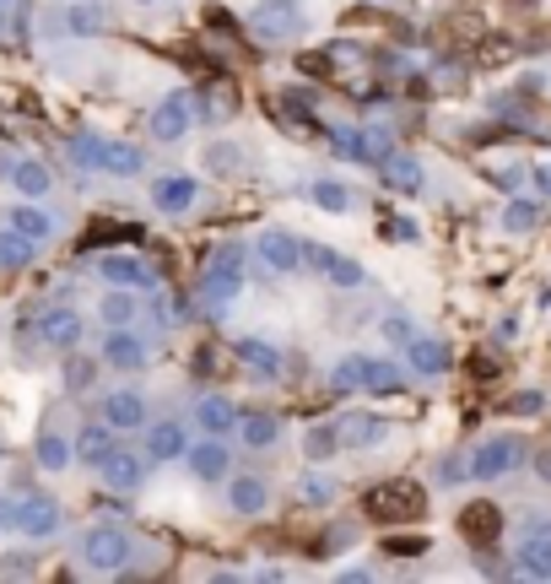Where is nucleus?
<instances>
[{
    "mask_svg": "<svg viewBox=\"0 0 551 584\" xmlns=\"http://www.w3.org/2000/svg\"><path fill=\"white\" fill-rule=\"evenodd\" d=\"M38 563L33 558H0V580H22V574H33Z\"/></svg>",
    "mask_w": 551,
    "mask_h": 584,
    "instance_id": "nucleus-47",
    "label": "nucleus"
},
{
    "mask_svg": "<svg viewBox=\"0 0 551 584\" xmlns=\"http://www.w3.org/2000/svg\"><path fill=\"white\" fill-rule=\"evenodd\" d=\"M390 434V423L379 417V412H352L346 423H341V438L352 443V449H374V443H384Z\"/></svg>",
    "mask_w": 551,
    "mask_h": 584,
    "instance_id": "nucleus-28",
    "label": "nucleus"
},
{
    "mask_svg": "<svg viewBox=\"0 0 551 584\" xmlns=\"http://www.w3.org/2000/svg\"><path fill=\"white\" fill-rule=\"evenodd\" d=\"M363 390L395 396V390H406V374H401L395 363H384V357H363Z\"/></svg>",
    "mask_w": 551,
    "mask_h": 584,
    "instance_id": "nucleus-32",
    "label": "nucleus"
},
{
    "mask_svg": "<svg viewBox=\"0 0 551 584\" xmlns=\"http://www.w3.org/2000/svg\"><path fill=\"white\" fill-rule=\"evenodd\" d=\"M49 22H54L60 33H71V38H98V33H103V11H98L93 0H71V5L49 11Z\"/></svg>",
    "mask_w": 551,
    "mask_h": 584,
    "instance_id": "nucleus-16",
    "label": "nucleus"
},
{
    "mask_svg": "<svg viewBox=\"0 0 551 584\" xmlns=\"http://www.w3.org/2000/svg\"><path fill=\"white\" fill-rule=\"evenodd\" d=\"M530 179H536V190L551 200V162H536V168H530Z\"/></svg>",
    "mask_w": 551,
    "mask_h": 584,
    "instance_id": "nucleus-49",
    "label": "nucleus"
},
{
    "mask_svg": "<svg viewBox=\"0 0 551 584\" xmlns=\"http://www.w3.org/2000/svg\"><path fill=\"white\" fill-rule=\"evenodd\" d=\"M103 423L120 428V434L146 428V401H140L136 390H109V396H103Z\"/></svg>",
    "mask_w": 551,
    "mask_h": 584,
    "instance_id": "nucleus-22",
    "label": "nucleus"
},
{
    "mask_svg": "<svg viewBox=\"0 0 551 584\" xmlns=\"http://www.w3.org/2000/svg\"><path fill=\"white\" fill-rule=\"evenodd\" d=\"M136 288H114L103 292V303H98V314H103V325H131L136 319Z\"/></svg>",
    "mask_w": 551,
    "mask_h": 584,
    "instance_id": "nucleus-36",
    "label": "nucleus"
},
{
    "mask_svg": "<svg viewBox=\"0 0 551 584\" xmlns=\"http://www.w3.org/2000/svg\"><path fill=\"white\" fill-rule=\"evenodd\" d=\"M65 390H71V396L93 390V363H87V357H71V363H65Z\"/></svg>",
    "mask_w": 551,
    "mask_h": 584,
    "instance_id": "nucleus-43",
    "label": "nucleus"
},
{
    "mask_svg": "<svg viewBox=\"0 0 551 584\" xmlns=\"http://www.w3.org/2000/svg\"><path fill=\"white\" fill-rule=\"evenodd\" d=\"M98 476H103L114 492H136L140 482H146V460H140V454H131V449H114V454L98 465Z\"/></svg>",
    "mask_w": 551,
    "mask_h": 584,
    "instance_id": "nucleus-23",
    "label": "nucleus"
},
{
    "mask_svg": "<svg viewBox=\"0 0 551 584\" xmlns=\"http://www.w3.org/2000/svg\"><path fill=\"white\" fill-rule=\"evenodd\" d=\"M0 33H5V5H0Z\"/></svg>",
    "mask_w": 551,
    "mask_h": 584,
    "instance_id": "nucleus-51",
    "label": "nucleus"
},
{
    "mask_svg": "<svg viewBox=\"0 0 551 584\" xmlns=\"http://www.w3.org/2000/svg\"><path fill=\"white\" fill-rule=\"evenodd\" d=\"M244 260H249L244 244H217V250H211V260H206V271H200V292L211 297V308H228V303L244 292Z\"/></svg>",
    "mask_w": 551,
    "mask_h": 584,
    "instance_id": "nucleus-1",
    "label": "nucleus"
},
{
    "mask_svg": "<svg viewBox=\"0 0 551 584\" xmlns=\"http://www.w3.org/2000/svg\"><path fill=\"white\" fill-rule=\"evenodd\" d=\"M368 509H374V514H390V520H406V514L421 509V492H416L412 482H384V487L368 492Z\"/></svg>",
    "mask_w": 551,
    "mask_h": 584,
    "instance_id": "nucleus-18",
    "label": "nucleus"
},
{
    "mask_svg": "<svg viewBox=\"0 0 551 584\" xmlns=\"http://www.w3.org/2000/svg\"><path fill=\"white\" fill-rule=\"evenodd\" d=\"M498 525H503L498 503H470V509H465V520H460V531H465V536H476V542L498 536Z\"/></svg>",
    "mask_w": 551,
    "mask_h": 584,
    "instance_id": "nucleus-35",
    "label": "nucleus"
},
{
    "mask_svg": "<svg viewBox=\"0 0 551 584\" xmlns=\"http://www.w3.org/2000/svg\"><path fill=\"white\" fill-rule=\"evenodd\" d=\"M16 509L22 498H0V531H16Z\"/></svg>",
    "mask_w": 551,
    "mask_h": 584,
    "instance_id": "nucleus-48",
    "label": "nucleus"
},
{
    "mask_svg": "<svg viewBox=\"0 0 551 584\" xmlns=\"http://www.w3.org/2000/svg\"><path fill=\"white\" fill-rule=\"evenodd\" d=\"M379 336H390V341H401V346H406L416 330H412V319H406V314H384V319H379Z\"/></svg>",
    "mask_w": 551,
    "mask_h": 584,
    "instance_id": "nucleus-44",
    "label": "nucleus"
},
{
    "mask_svg": "<svg viewBox=\"0 0 551 584\" xmlns=\"http://www.w3.org/2000/svg\"><path fill=\"white\" fill-rule=\"evenodd\" d=\"M519 460H525V438L498 434V438H487V443H476V454H470V476H476V482H498V476H509Z\"/></svg>",
    "mask_w": 551,
    "mask_h": 584,
    "instance_id": "nucleus-3",
    "label": "nucleus"
},
{
    "mask_svg": "<svg viewBox=\"0 0 551 584\" xmlns=\"http://www.w3.org/2000/svg\"><path fill=\"white\" fill-rule=\"evenodd\" d=\"M330 385H335V390H357V385H363V357H341V363L330 368Z\"/></svg>",
    "mask_w": 551,
    "mask_h": 584,
    "instance_id": "nucleus-42",
    "label": "nucleus"
},
{
    "mask_svg": "<svg viewBox=\"0 0 551 584\" xmlns=\"http://www.w3.org/2000/svg\"><path fill=\"white\" fill-rule=\"evenodd\" d=\"M390 552L395 558H416V552H427V536H390Z\"/></svg>",
    "mask_w": 551,
    "mask_h": 584,
    "instance_id": "nucleus-46",
    "label": "nucleus"
},
{
    "mask_svg": "<svg viewBox=\"0 0 551 584\" xmlns=\"http://www.w3.org/2000/svg\"><path fill=\"white\" fill-rule=\"evenodd\" d=\"M249 33H255L260 44L297 38V0H255V5H249Z\"/></svg>",
    "mask_w": 551,
    "mask_h": 584,
    "instance_id": "nucleus-4",
    "label": "nucleus"
},
{
    "mask_svg": "<svg viewBox=\"0 0 551 584\" xmlns=\"http://www.w3.org/2000/svg\"><path fill=\"white\" fill-rule=\"evenodd\" d=\"M60 525H65V509H60L54 498H44V492H27V498H22L16 531H22L27 542H49V536H60Z\"/></svg>",
    "mask_w": 551,
    "mask_h": 584,
    "instance_id": "nucleus-7",
    "label": "nucleus"
},
{
    "mask_svg": "<svg viewBox=\"0 0 551 584\" xmlns=\"http://www.w3.org/2000/svg\"><path fill=\"white\" fill-rule=\"evenodd\" d=\"M146 168V151L131 142H103V168L98 173H114V179H136Z\"/></svg>",
    "mask_w": 551,
    "mask_h": 584,
    "instance_id": "nucleus-30",
    "label": "nucleus"
},
{
    "mask_svg": "<svg viewBox=\"0 0 551 584\" xmlns=\"http://www.w3.org/2000/svg\"><path fill=\"white\" fill-rule=\"evenodd\" d=\"M547 401H541V390H519L514 401H509V412H519V417H536Z\"/></svg>",
    "mask_w": 551,
    "mask_h": 584,
    "instance_id": "nucleus-45",
    "label": "nucleus"
},
{
    "mask_svg": "<svg viewBox=\"0 0 551 584\" xmlns=\"http://www.w3.org/2000/svg\"><path fill=\"white\" fill-rule=\"evenodd\" d=\"M98 277H103L109 288H136V292H151V288H157V271H151L140 255H131V250H120V255H103V260H98Z\"/></svg>",
    "mask_w": 551,
    "mask_h": 584,
    "instance_id": "nucleus-10",
    "label": "nucleus"
},
{
    "mask_svg": "<svg viewBox=\"0 0 551 584\" xmlns=\"http://www.w3.org/2000/svg\"><path fill=\"white\" fill-rule=\"evenodd\" d=\"M292 492H297V503H308V509H325V503H335V482H330V476H319V471H303Z\"/></svg>",
    "mask_w": 551,
    "mask_h": 584,
    "instance_id": "nucleus-34",
    "label": "nucleus"
},
{
    "mask_svg": "<svg viewBox=\"0 0 551 584\" xmlns=\"http://www.w3.org/2000/svg\"><path fill=\"white\" fill-rule=\"evenodd\" d=\"M5 179H11V190H16L22 200H44V195L54 190V173H49L38 157H16V162H5Z\"/></svg>",
    "mask_w": 551,
    "mask_h": 584,
    "instance_id": "nucleus-14",
    "label": "nucleus"
},
{
    "mask_svg": "<svg viewBox=\"0 0 551 584\" xmlns=\"http://www.w3.org/2000/svg\"><path fill=\"white\" fill-rule=\"evenodd\" d=\"M406 363H412L421 379H443L454 357H449V346H443L438 336H412V341H406Z\"/></svg>",
    "mask_w": 551,
    "mask_h": 584,
    "instance_id": "nucleus-19",
    "label": "nucleus"
},
{
    "mask_svg": "<svg viewBox=\"0 0 551 584\" xmlns=\"http://www.w3.org/2000/svg\"><path fill=\"white\" fill-rule=\"evenodd\" d=\"M0 5H5V0H0Z\"/></svg>",
    "mask_w": 551,
    "mask_h": 584,
    "instance_id": "nucleus-53",
    "label": "nucleus"
},
{
    "mask_svg": "<svg viewBox=\"0 0 551 584\" xmlns=\"http://www.w3.org/2000/svg\"><path fill=\"white\" fill-rule=\"evenodd\" d=\"M82 563H87L93 574H120V569L131 563V536H125L120 525H93V531L82 536Z\"/></svg>",
    "mask_w": 551,
    "mask_h": 584,
    "instance_id": "nucleus-2",
    "label": "nucleus"
},
{
    "mask_svg": "<svg viewBox=\"0 0 551 584\" xmlns=\"http://www.w3.org/2000/svg\"><path fill=\"white\" fill-rule=\"evenodd\" d=\"M514 563H519V574H530V580H551V525H536V531L519 542Z\"/></svg>",
    "mask_w": 551,
    "mask_h": 584,
    "instance_id": "nucleus-21",
    "label": "nucleus"
},
{
    "mask_svg": "<svg viewBox=\"0 0 551 584\" xmlns=\"http://www.w3.org/2000/svg\"><path fill=\"white\" fill-rule=\"evenodd\" d=\"M536 476H541V482H551V449H541V454H536Z\"/></svg>",
    "mask_w": 551,
    "mask_h": 584,
    "instance_id": "nucleus-50",
    "label": "nucleus"
},
{
    "mask_svg": "<svg viewBox=\"0 0 551 584\" xmlns=\"http://www.w3.org/2000/svg\"><path fill=\"white\" fill-rule=\"evenodd\" d=\"M503 228H509V233H536V228H541V200H530V195L509 200V206H503Z\"/></svg>",
    "mask_w": 551,
    "mask_h": 584,
    "instance_id": "nucleus-33",
    "label": "nucleus"
},
{
    "mask_svg": "<svg viewBox=\"0 0 551 584\" xmlns=\"http://www.w3.org/2000/svg\"><path fill=\"white\" fill-rule=\"evenodd\" d=\"M341 443H346V438H341V428H335V423H314V428L303 434V454H308V460H330Z\"/></svg>",
    "mask_w": 551,
    "mask_h": 584,
    "instance_id": "nucleus-37",
    "label": "nucleus"
},
{
    "mask_svg": "<svg viewBox=\"0 0 551 584\" xmlns=\"http://www.w3.org/2000/svg\"><path fill=\"white\" fill-rule=\"evenodd\" d=\"M184 460H189V471L200 476V482H228V465H233V454H228V443L222 438H200V443H189L184 449Z\"/></svg>",
    "mask_w": 551,
    "mask_h": 584,
    "instance_id": "nucleus-13",
    "label": "nucleus"
},
{
    "mask_svg": "<svg viewBox=\"0 0 551 584\" xmlns=\"http://www.w3.org/2000/svg\"><path fill=\"white\" fill-rule=\"evenodd\" d=\"M189 449V434H184V423H146V460H179Z\"/></svg>",
    "mask_w": 551,
    "mask_h": 584,
    "instance_id": "nucleus-26",
    "label": "nucleus"
},
{
    "mask_svg": "<svg viewBox=\"0 0 551 584\" xmlns=\"http://www.w3.org/2000/svg\"><path fill=\"white\" fill-rule=\"evenodd\" d=\"M308 195H314V206H319V211H352V190H346L341 179H314V184H308Z\"/></svg>",
    "mask_w": 551,
    "mask_h": 584,
    "instance_id": "nucleus-38",
    "label": "nucleus"
},
{
    "mask_svg": "<svg viewBox=\"0 0 551 584\" xmlns=\"http://www.w3.org/2000/svg\"><path fill=\"white\" fill-rule=\"evenodd\" d=\"M82 330H87L82 314L65 308V303H60V308H44V314L33 319V336H38L49 352H76V346H82Z\"/></svg>",
    "mask_w": 551,
    "mask_h": 584,
    "instance_id": "nucleus-6",
    "label": "nucleus"
},
{
    "mask_svg": "<svg viewBox=\"0 0 551 584\" xmlns=\"http://www.w3.org/2000/svg\"><path fill=\"white\" fill-rule=\"evenodd\" d=\"M38 260V244L16 228H0V271H27Z\"/></svg>",
    "mask_w": 551,
    "mask_h": 584,
    "instance_id": "nucleus-31",
    "label": "nucleus"
},
{
    "mask_svg": "<svg viewBox=\"0 0 551 584\" xmlns=\"http://www.w3.org/2000/svg\"><path fill=\"white\" fill-rule=\"evenodd\" d=\"M238 434H244L249 449H271L276 438H281V423L266 417V412H255V417H238Z\"/></svg>",
    "mask_w": 551,
    "mask_h": 584,
    "instance_id": "nucleus-39",
    "label": "nucleus"
},
{
    "mask_svg": "<svg viewBox=\"0 0 551 584\" xmlns=\"http://www.w3.org/2000/svg\"><path fill=\"white\" fill-rule=\"evenodd\" d=\"M266 503H271V487H266L260 476H233V482H228V509H233V514H249V520H255V514H266Z\"/></svg>",
    "mask_w": 551,
    "mask_h": 584,
    "instance_id": "nucleus-27",
    "label": "nucleus"
},
{
    "mask_svg": "<svg viewBox=\"0 0 551 584\" xmlns=\"http://www.w3.org/2000/svg\"><path fill=\"white\" fill-rule=\"evenodd\" d=\"M136 5H157V0H136Z\"/></svg>",
    "mask_w": 551,
    "mask_h": 584,
    "instance_id": "nucleus-52",
    "label": "nucleus"
},
{
    "mask_svg": "<svg viewBox=\"0 0 551 584\" xmlns=\"http://www.w3.org/2000/svg\"><path fill=\"white\" fill-rule=\"evenodd\" d=\"M233 352H238V363H244L255 379H281V374H286V352H281L276 341H266V336H238Z\"/></svg>",
    "mask_w": 551,
    "mask_h": 584,
    "instance_id": "nucleus-12",
    "label": "nucleus"
},
{
    "mask_svg": "<svg viewBox=\"0 0 551 584\" xmlns=\"http://www.w3.org/2000/svg\"><path fill=\"white\" fill-rule=\"evenodd\" d=\"M71 157H76V168H103V136H76L71 142Z\"/></svg>",
    "mask_w": 551,
    "mask_h": 584,
    "instance_id": "nucleus-41",
    "label": "nucleus"
},
{
    "mask_svg": "<svg viewBox=\"0 0 551 584\" xmlns=\"http://www.w3.org/2000/svg\"><path fill=\"white\" fill-rule=\"evenodd\" d=\"M71 443H76V465H103V460L120 449V428H109V423L98 417V423H87Z\"/></svg>",
    "mask_w": 551,
    "mask_h": 584,
    "instance_id": "nucleus-15",
    "label": "nucleus"
},
{
    "mask_svg": "<svg viewBox=\"0 0 551 584\" xmlns=\"http://www.w3.org/2000/svg\"><path fill=\"white\" fill-rule=\"evenodd\" d=\"M238 417H244V412H238L228 396H200V401H195V423H200L211 438L233 434V428H238Z\"/></svg>",
    "mask_w": 551,
    "mask_h": 584,
    "instance_id": "nucleus-25",
    "label": "nucleus"
},
{
    "mask_svg": "<svg viewBox=\"0 0 551 584\" xmlns=\"http://www.w3.org/2000/svg\"><path fill=\"white\" fill-rule=\"evenodd\" d=\"M200 200V184L189 179V173H162V179H151V206H162V211H189Z\"/></svg>",
    "mask_w": 551,
    "mask_h": 584,
    "instance_id": "nucleus-17",
    "label": "nucleus"
},
{
    "mask_svg": "<svg viewBox=\"0 0 551 584\" xmlns=\"http://www.w3.org/2000/svg\"><path fill=\"white\" fill-rule=\"evenodd\" d=\"M146 357H151V346L140 341L131 325H109V336H103V363H109V368L136 374V368H146Z\"/></svg>",
    "mask_w": 551,
    "mask_h": 584,
    "instance_id": "nucleus-11",
    "label": "nucleus"
},
{
    "mask_svg": "<svg viewBox=\"0 0 551 584\" xmlns=\"http://www.w3.org/2000/svg\"><path fill=\"white\" fill-rule=\"evenodd\" d=\"M379 184L395 190V195H421V162H416L412 151H390L379 162Z\"/></svg>",
    "mask_w": 551,
    "mask_h": 584,
    "instance_id": "nucleus-20",
    "label": "nucleus"
},
{
    "mask_svg": "<svg viewBox=\"0 0 551 584\" xmlns=\"http://www.w3.org/2000/svg\"><path fill=\"white\" fill-rule=\"evenodd\" d=\"M33 460H38L44 471H65V465L76 460V443L60 434V428H44V434H38V443H33Z\"/></svg>",
    "mask_w": 551,
    "mask_h": 584,
    "instance_id": "nucleus-29",
    "label": "nucleus"
},
{
    "mask_svg": "<svg viewBox=\"0 0 551 584\" xmlns=\"http://www.w3.org/2000/svg\"><path fill=\"white\" fill-rule=\"evenodd\" d=\"M255 255H260V266L276 271V277L303 271V239H292L286 228H266V233L255 239Z\"/></svg>",
    "mask_w": 551,
    "mask_h": 584,
    "instance_id": "nucleus-9",
    "label": "nucleus"
},
{
    "mask_svg": "<svg viewBox=\"0 0 551 584\" xmlns=\"http://www.w3.org/2000/svg\"><path fill=\"white\" fill-rule=\"evenodd\" d=\"M206 168H211L217 179H233V173L244 168V146H238V142H217V146H206Z\"/></svg>",
    "mask_w": 551,
    "mask_h": 584,
    "instance_id": "nucleus-40",
    "label": "nucleus"
},
{
    "mask_svg": "<svg viewBox=\"0 0 551 584\" xmlns=\"http://www.w3.org/2000/svg\"><path fill=\"white\" fill-rule=\"evenodd\" d=\"M189 125H195V98H189V93H168V98L151 109V136H157L162 146L184 142Z\"/></svg>",
    "mask_w": 551,
    "mask_h": 584,
    "instance_id": "nucleus-8",
    "label": "nucleus"
},
{
    "mask_svg": "<svg viewBox=\"0 0 551 584\" xmlns=\"http://www.w3.org/2000/svg\"><path fill=\"white\" fill-rule=\"evenodd\" d=\"M303 266H314L330 288H341V292H357L363 282H368V271L357 266V260H346V255H335L330 244H303Z\"/></svg>",
    "mask_w": 551,
    "mask_h": 584,
    "instance_id": "nucleus-5",
    "label": "nucleus"
},
{
    "mask_svg": "<svg viewBox=\"0 0 551 584\" xmlns=\"http://www.w3.org/2000/svg\"><path fill=\"white\" fill-rule=\"evenodd\" d=\"M5 228H16V233H27L33 244H49L60 222H54V217H49V211H44L38 200H22V206H11V211H5Z\"/></svg>",
    "mask_w": 551,
    "mask_h": 584,
    "instance_id": "nucleus-24",
    "label": "nucleus"
}]
</instances>
